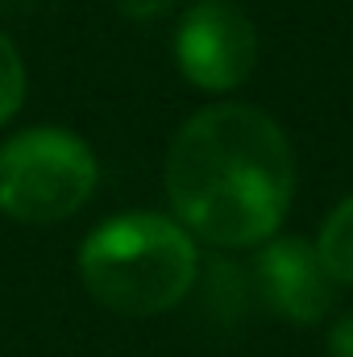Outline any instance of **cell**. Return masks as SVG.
I'll use <instances>...</instances> for the list:
<instances>
[{
    "label": "cell",
    "mask_w": 353,
    "mask_h": 357,
    "mask_svg": "<svg viewBox=\"0 0 353 357\" xmlns=\"http://www.w3.org/2000/svg\"><path fill=\"white\" fill-rule=\"evenodd\" d=\"M175 220L220 250L262 245L295 195V154L274 116L254 104L200 108L167 150Z\"/></svg>",
    "instance_id": "cell-1"
},
{
    "label": "cell",
    "mask_w": 353,
    "mask_h": 357,
    "mask_svg": "<svg viewBox=\"0 0 353 357\" xmlns=\"http://www.w3.org/2000/svg\"><path fill=\"white\" fill-rule=\"evenodd\" d=\"M88 295L117 316H158L187 299L200 274L191 233L154 212H129L100 225L80 250Z\"/></svg>",
    "instance_id": "cell-2"
},
{
    "label": "cell",
    "mask_w": 353,
    "mask_h": 357,
    "mask_svg": "<svg viewBox=\"0 0 353 357\" xmlns=\"http://www.w3.org/2000/svg\"><path fill=\"white\" fill-rule=\"evenodd\" d=\"M100 167L67 129L38 125L0 146V212L17 225H59L96 191Z\"/></svg>",
    "instance_id": "cell-3"
},
{
    "label": "cell",
    "mask_w": 353,
    "mask_h": 357,
    "mask_svg": "<svg viewBox=\"0 0 353 357\" xmlns=\"http://www.w3.org/2000/svg\"><path fill=\"white\" fill-rule=\"evenodd\" d=\"M179 71L204 91L241 88L258 63V33L229 0H200L187 8L175 33Z\"/></svg>",
    "instance_id": "cell-4"
},
{
    "label": "cell",
    "mask_w": 353,
    "mask_h": 357,
    "mask_svg": "<svg viewBox=\"0 0 353 357\" xmlns=\"http://www.w3.org/2000/svg\"><path fill=\"white\" fill-rule=\"evenodd\" d=\"M254 291L266 307L291 324H316L333 307V274L324 270L316 245L299 237H274L254 258Z\"/></svg>",
    "instance_id": "cell-5"
},
{
    "label": "cell",
    "mask_w": 353,
    "mask_h": 357,
    "mask_svg": "<svg viewBox=\"0 0 353 357\" xmlns=\"http://www.w3.org/2000/svg\"><path fill=\"white\" fill-rule=\"evenodd\" d=\"M316 254H320L324 270L333 274V282L353 287V195L345 204H337L333 216L324 220L320 241H316Z\"/></svg>",
    "instance_id": "cell-6"
},
{
    "label": "cell",
    "mask_w": 353,
    "mask_h": 357,
    "mask_svg": "<svg viewBox=\"0 0 353 357\" xmlns=\"http://www.w3.org/2000/svg\"><path fill=\"white\" fill-rule=\"evenodd\" d=\"M25 100V67H21V54L13 50V42L0 33V125H8L17 116Z\"/></svg>",
    "instance_id": "cell-7"
},
{
    "label": "cell",
    "mask_w": 353,
    "mask_h": 357,
    "mask_svg": "<svg viewBox=\"0 0 353 357\" xmlns=\"http://www.w3.org/2000/svg\"><path fill=\"white\" fill-rule=\"evenodd\" d=\"M175 0H121V13L125 17H137V21H154L171 8Z\"/></svg>",
    "instance_id": "cell-8"
},
{
    "label": "cell",
    "mask_w": 353,
    "mask_h": 357,
    "mask_svg": "<svg viewBox=\"0 0 353 357\" xmlns=\"http://www.w3.org/2000/svg\"><path fill=\"white\" fill-rule=\"evenodd\" d=\"M329 357H353V316L333 328V337H329Z\"/></svg>",
    "instance_id": "cell-9"
}]
</instances>
